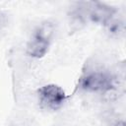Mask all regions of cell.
<instances>
[{
  "instance_id": "6da1fadb",
  "label": "cell",
  "mask_w": 126,
  "mask_h": 126,
  "mask_svg": "<svg viewBox=\"0 0 126 126\" xmlns=\"http://www.w3.org/2000/svg\"><path fill=\"white\" fill-rule=\"evenodd\" d=\"M117 87V77L111 72L102 69L87 71L81 76L78 84V88L85 93L105 95L113 94Z\"/></svg>"
},
{
  "instance_id": "7a4b0ae2",
  "label": "cell",
  "mask_w": 126,
  "mask_h": 126,
  "mask_svg": "<svg viewBox=\"0 0 126 126\" xmlns=\"http://www.w3.org/2000/svg\"><path fill=\"white\" fill-rule=\"evenodd\" d=\"M36 97L40 108L48 111H57L64 106L68 95L62 87L54 83H49L37 90Z\"/></svg>"
},
{
  "instance_id": "3957f363",
  "label": "cell",
  "mask_w": 126,
  "mask_h": 126,
  "mask_svg": "<svg viewBox=\"0 0 126 126\" xmlns=\"http://www.w3.org/2000/svg\"><path fill=\"white\" fill-rule=\"evenodd\" d=\"M117 14H118V10L113 5L100 1L90 2V7H89L90 23L104 27Z\"/></svg>"
},
{
  "instance_id": "277c9868",
  "label": "cell",
  "mask_w": 126,
  "mask_h": 126,
  "mask_svg": "<svg viewBox=\"0 0 126 126\" xmlns=\"http://www.w3.org/2000/svg\"><path fill=\"white\" fill-rule=\"evenodd\" d=\"M89 7L90 2L81 1L75 2L71 5L68 11L69 25L73 31H78L83 29L90 23L89 21Z\"/></svg>"
},
{
  "instance_id": "5b68a950",
  "label": "cell",
  "mask_w": 126,
  "mask_h": 126,
  "mask_svg": "<svg viewBox=\"0 0 126 126\" xmlns=\"http://www.w3.org/2000/svg\"><path fill=\"white\" fill-rule=\"evenodd\" d=\"M52 42L31 34L26 44V54L32 59H41L48 52Z\"/></svg>"
},
{
  "instance_id": "8992f818",
  "label": "cell",
  "mask_w": 126,
  "mask_h": 126,
  "mask_svg": "<svg viewBox=\"0 0 126 126\" xmlns=\"http://www.w3.org/2000/svg\"><path fill=\"white\" fill-rule=\"evenodd\" d=\"M102 28L105 30V32L109 35H111V36H120L125 31V23L120 17H118V14H117L113 19H111Z\"/></svg>"
},
{
  "instance_id": "52a82bcc",
  "label": "cell",
  "mask_w": 126,
  "mask_h": 126,
  "mask_svg": "<svg viewBox=\"0 0 126 126\" xmlns=\"http://www.w3.org/2000/svg\"><path fill=\"white\" fill-rule=\"evenodd\" d=\"M8 25V15L3 12L0 11V32Z\"/></svg>"
},
{
  "instance_id": "ba28073f",
  "label": "cell",
  "mask_w": 126,
  "mask_h": 126,
  "mask_svg": "<svg viewBox=\"0 0 126 126\" xmlns=\"http://www.w3.org/2000/svg\"><path fill=\"white\" fill-rule=\"evenodd\" d=\"M111 126H126L124 119H116L111 123Z\"/></svg>"
}]
</instances>
